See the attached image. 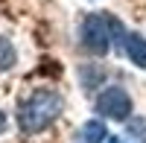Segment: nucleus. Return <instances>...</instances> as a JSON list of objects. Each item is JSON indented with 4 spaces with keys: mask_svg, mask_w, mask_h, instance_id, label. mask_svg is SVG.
Returning <instances> with one entry per match:
<instances>
[{
    "mask_svg": "<svg viewBox=\"0 0 146 143\" xmlns=\"http://www.w3.org/2000/svg\"><path fill=\"white\" fill-rule=\"evenodd\" d=\"M62 114H64V97L56 88H38L27 99H21L15 120L23 134H38L44 128H50Z\"/></svg>",
    "mask_w": 146,
    "mask_h": 143,
    "instance_id": "1",
    "label": "nucleus"
},
{
    "mask_svg": "<svg viewBox=\"0 0 146 143\" xmlns=\"http://www.w3.org/2000/svg\"><path fill=\"white\" fill-rule=\"evenodd\" d=\"M126 32L129 29L123 26V21L111 12H88L79 21V44L96 58H102L114 47H120Z\"/></svg>",
    "mask_w": 146,
    "mask_h": 143,
    "instance_id": "2",
    "label": "nucleus"
},
{
    "mask_svg": "<svg viewBox=\"0 0 146 143\" xmlns=\"http://www.w3.org/2000/svg\"><path fill=\"white\" fill-rule=\"evenodd\" d=\"M94 108L100 117L105 120H114V123H129L131 111H135V102H131V93L123 88V85H105L94 99Z\"/></svg>",
    "mask_w": 146,
    "mask_h": 143,
    "instance_id": "3",
    "label": "nucleus"
},
{
    "mask_svg": "<svg viewBox=\"0 0 146 143\" xmlns=\"http://www.w3.org/2000/svg\"><path fill=\"white\" fill-rule=\"evenodd\" d=\"M120 50H123V56H126L135 67L146 70V35H140V32H126Z\"/></svg>",
    "mask_w": 146,
    "mask_h": 143,
    "instance_id": "4",
    "label": "nucleus"
},
{
    "mask_svg": "<svg viewBox=\"0 0 146 143\" xmlns=\"http://www.w3.org/2000/svg\"><path fill=\"white\" fill-rule=\"evenodd\" d=\"M105 76H108V73H105L102 64H91V62H88V64L79 67V85L88 91V93L96 91L100 85H105Z\"/></svg>",
    "mask_w": 146,
    "mask_h": 143,
    "instance_id": "5",
    "label": "nucleus"
},
{
    "mask_svg": "<svg viewBox=\"0 0 146 143\" xmlns=\"http://www.w3.org/2000/svg\"><path fill=\"white\" fill-rule=\"evenodd\" d=\"M105 140H108V126L102 120H85L76 137V143H105Z\"/></svg>",
    "mask_w": 146,
    "mask_h": 143,
    "instance_id": "6",
    "label": "nucleus"
},
{
    "mask_svg": "<svg viewBox=\"0 0 146 143\" xmlns=\"http://www.w3.org/2000/svg\"><path fill=\"white\" fill-rule=\"evenodd\" d=\"M15 62H18L15 44H12L6 35H0V73H6L9 67H15Z\"/></svg>",
    "mask_w": 146,
    "mask_h": 143,
    "instance_id": "7",
    "label": "nucleus"
},
{
    "mask_svg": "<svg viewBox=\"0 0 146 143\" xmlns=\"http://www.w3.org/2000/svg\"><path fill=\"white\" fill-rule=\"evenodd\" d=\"M126 132L135 143H146V117H131L126 123Z\"/></svg>",
    "mask_w": 146,
    "mask_h": 143,
    "instance_id": "8",
    "label": "nucleus"
},
{
    "mask_svg": "<svg viewBox=\"0 0 146 143\" xmlns=\"http://www.w3.org/2000/svg\"><path fill=\"white\" fill-rule=\"evenodd\" d=\"M6 126H9V120H6V114H3V111H0V134H3V132H6Z\"/></svg>",
    "mask_w": 146,
    "mask_h": 143,
    "instance_id": "9",
    "label": "nucleus"
},
{
    "mask_svg": "<svg viewBox=\"0 0 146 143\" xmlns=\"http://www.w3.org/2000/svg\"><path fill=\"white\" fill-rule=\"evenodd\" d=\"M105 143H135V140H123V137H108Z\"/></svg>",
    "mask_w": 146,
    "mask_h": 143,
    "instance_id": "10",
    "label": "nucleus"
}]
</instances>
